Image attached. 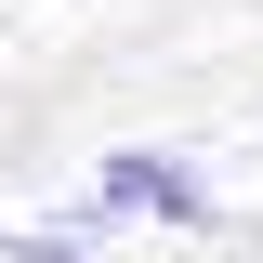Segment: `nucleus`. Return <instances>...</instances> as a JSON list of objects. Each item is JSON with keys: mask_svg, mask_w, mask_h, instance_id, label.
<instances>
[{"mask_svg": "<svg viewBox=\"0 0 263 263\" xmlns=\"http://www.w3.org/2000/svg\"><path fill=\"white\" fill-rule=\"evenodd\" d=\"M0 263H92V250H79V237H53V224H27V237H13Z\"/></svg>", "mask_w": 263, "mask_h": 263, "instance_id": "nucleus-2", "label": "nucleus"}, {"mask_svg": "<svg viewBox=\"0 0 263 263\" xmlns=\"http://www.w3.org/2000/svg\"><path fill=\"white\" fill-rule=\"evenodd\" d=\"M92 211H132V224H224L211 197H197L184 158H145V145H119V158L92 171Z\"/></svg>", "mask_w": 263, "mask_h": 263, "instance_id": "nucleus-1", "label": "nucleus"}]
</instances>
